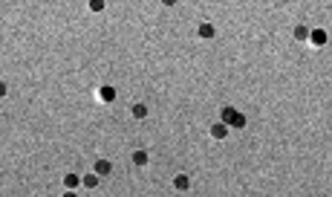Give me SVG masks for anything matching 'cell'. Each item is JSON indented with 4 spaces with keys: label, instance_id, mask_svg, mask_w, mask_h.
Instances as JSON below:
<instances>
[{
    "label": "cell",
    "instance_id": "cell-9",
    "mask_svg": "<svg viewBox=\"0 0 332 197\" xmlns=\"http://www.w3.org/2000/svg\"><path fill=\"white\" fill-rule=\"evenodd\" d=\"M174 189H177V192H188V189H191V177H188L185 171L174 174Z\"/></svg>",
    "mask_w": 332,
    "mask_h": 197
},
{
    "label": "cell",
    "instance_id": "cell-3",
    "mask_svg": "<svg viewBox=\"0 0 332 197\" xmlns=\"http://www.w3.org/2000/svg\"><path fill=\"white\" fill-rule=\"evenodd\" d=\"M98 101H101V104H113V101H116V87H113V84H101V87H98Z\"/></svg>",
    "mask_w": 332,
    "mask_h": 197
},
{
    "label": "cell",
    "instance_id": "cell-1",
    "mask_svg": "<svg viewBox=\"0 0 332 197\" xmlns=\"http://www.w3.org/2000/svg\"><path fill=\"white\" fill-rule=\"evenodd\" d=\"M327 41H330V35L324 32V29H309V47H315V49H321V47H327Z\"/></svg>",
    "mask_w": 332,
    "mask_h": 197
},
{
    "label": "cell",
    "instance_id": "cell-14",
    "mask_svg": "<svg viewBox=\"0 0 332 197\" xmlns=\"http://www.w3.org/2000/svg\"><path fill=\"white\" fill-rule=\"evenodd\" d=\"M87 9L98 15V12H104V9H107V3H104V0H90V3H87Z\"/></svg>",
    "mask_w": 332,
    "mask_h": 197
},
{
    "label": "cell",
    "instance_id": "cell-7",
    "mask_svg": "<svg viewBox=\"0 0 332 197\" xmlns=\"http://www.w3.org/2000/svg\"><path fill=\"white\" fill-rule=\"evenodd\" d=\"M148 113H151V110H148V104H145V101L130 104V116H133V119H139V122H142V119H148Z\"/></svg>",
    "mask_w": 332,
    "mask_h": 197
},
{
    "label": "cell",
    "instance_id": "cell-13",
    "mask_svg": "<svg viewBox=\"0 0 332 197\" xmlns=\"http://www.w3.org/2000/svg\"><path fill=\"white\" fill-rule=\"evenodd\" d=\"M245 125H248V116H245V113H240V110H237V113H234V119H231V128H234V131H243V128H245Z\"/></svg>",
    "mask_w": 332,
    "mask_h": 197
},
{
    "label": "cell",
    "instance_id": "cell-16",
    "mask_svg": "<svg viewBox=\"0 0 332 197\" xmlns=\"http://www.w3.org/2000/svg\"><path fill=\"white\" fill-rule=\"evenodd\" d=\"M61 197H78V195H75V192H64Z\"/></svg>",
    "mask_w": 332,
    "mask_h": 197
},
{
    "label": "cell",
    "instance_id": "cell-5",
    "mask_svg": "<svg viewBox=\"0 0 332 197\" xmlns=\"http://www.w3.org/2000/svg\"><path fill=\"white\" fill-rule=\"evenodd\" d=\"M214 35H217V26L208 24V21H202V24L197 26V38H202V41H211Z\"/></svg>",
    "mask_w": 332,
    "mask_h": 197
},
{
    "label": "cell",
    "instance_id": "cell-4",
    "mask_svg": "<svg viewBox=\"0 0 332 197\" xmlns=\"http://www.w3.org/2000/svg\"><path fill=\"white\" fill-rule=\"evenodd\" d=\"M113 171V163L107 160V157H98L95 163H92V174H98V177H104V174H110Z\"/></svg>",
    "mask_w": 332,
    "mask_h": 197
},
{
    "label": "cell",
    "instance_id": "cell-6",
    "mask_svg": "<svg viewBox=\"0 0 332 197\" xmlns=\"http://www.w3.org/2000/svg\"><path fill=\"white\" fill-rule=\"evenodd\" d=\"M130 160H133V165H136V168H145V165L151 163V154H148L145 148H139V151H133V154H130Z\"/></svg>",
    "mask_w": 332,
    "mask_h": 197
},
{
    "label": "cell",
    "instance_id": "cell-11",
    "mask_svg": "<svg viewBox=\"0 0 332 197\" xmlns=\"http://www.w3.org/2000/svg\"><path fill=\"white\" fill-rule=\"evenodd\" d=\"M98 183H101V177H98V174H92V171L81 177V186H84V189H90V192L95 189V186H98Z\"/></svg>",
    "mask_w": 332,
    "mask_h": 197
},
{
    "label": "cell",
    "instance_id": "cell-12",
    "mask_svg": "<svg viewBox=\"0 0 332 197\" xmlns=\"http://www.w3.org/2000/svg\"><path fill=\"white\" fill-rule=\"evenodd\" d=\"M292 38H295V41H309V26H306V24H298V26L292 29Z\"/></svg>",
    "mask_w": 332,
    "mask_h": 197
},
{
    "label": "cell",
    "instance_id": "cell-8",
    "mask_svg": "<svg viewBox=\"0 0 332 197\" xmlns=\"http://www.w3.org/2000/svg\"><path fill=\"white\" fill-rule=\"evenodd\" d=\"M234 113H237V107H234V104H222V107H220V122L231 128V119H234Z\"/></svg>",
    "mask_w": 332,
    "mask_h": 197
},
{
    "label": "cell",
    "instance_id": "cell-15",
    "mask_svg": "<svg viewBox=\"0 0 332 197\" xmlns=\"http://www.w3.org/2000/svg\"><path fill=\"white\" fill-rule=\"evenodd\" d=\"M6 93H9V84H6V81H0V98H6Z\"/></svg>",
    "mask_w": 332,
    "mask_h": 197
},
{
    "label": "cell",
    "instance_id": "cell-10",
    "mask_svg": "<svg viewBox=\"0 0 332 197\" xmlns=\"http://www.w3.org/2000/svg\"><path fill=\"white\" fill-rule=\"evenodd\" d=\"M78 186H81V177L78 174H64V189L66 192H75Z\"/></svg>",
    "mask_w": 332,
    "mask_h": 197
},
{
    "label": "cell",
    "instance_id": "cell-2",
    "mask_svg": "<svg viewBox=\"0 0 332 197\" xmlns=\"http://www.w3.org/2000/svg\"><path fill=\"white\" fill-rule=\"evenodd\" d=\"M228 133H231V128H228V125H222V122H211V125H208V136H211V139H217V142H222Z\"/></svg>",
    "mask_w": 332,
    "mask_h": 197
}]
</instances>
